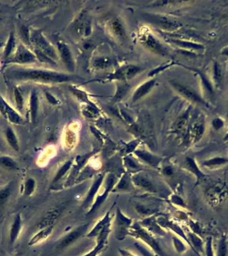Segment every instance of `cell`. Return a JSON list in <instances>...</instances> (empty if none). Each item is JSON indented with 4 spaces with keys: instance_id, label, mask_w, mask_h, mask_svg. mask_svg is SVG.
Masks as SVG:
<instances>
[{
    "instance_id": "cell-1",
    "label": "cell",
    "mask_w": 228,
    "mask_h": 256,
    "mask_svg": "<svg viewBox=\"0 0 228 256\" xmlns=\"http://www.w3.org/2000/svg\"><path fill=\"white\" fill-rule=\"evenodd\" d=\"M5 75L11 80L33 81L42 83H62L70 80V77L61 73L42 69L18 68L12 67L7 69Z\"/></svg>"
},
{
    "instance_id": "cell-2",
    "label": "cell",
    "mask_w": 228,
    "mask_h": 256,
    "mask_svg": "<svg viewBox=\"0 0 228 256\" xmlns=\"http://www.w3.org/2000/svg\"><path fill=\"white\" fill-rule=\"evenodd\" d=\"M128 236H130L131 237L135 238V239L141 240L143 244L148 246L156 255L166 256V254L163 251L160 244L155 239L154 236L147 231L140 224L138 223L132 224L130 230H129Z\"/></svg>"
},
{
    "instance_id": "cell-3",
    "label": "cell",
    "mask_w": 228,
    "mask_h": 256,
    "mask_svg": "<svg viewBox=\"0 0 228 256\" xmlns=\"http://www.w3.org/2000/svg\"><path fill=\"white\" fill-rule=\"evenodd\" d=\"M88 227H89V224H84V225L78 226L77 228L73 230L72 232H69L56 242L55 249L57 252H60L70 247L73 244H74L82 235L86 233Z\"/></svg>"
},
{
    "instance_id": "cell-4",
    "label": "cell",
    "mask_w": 228,
    "mask_h": 256,
    "mask_svg": "<svg viewBox=\"0 0 228 256\" xmlns=\"http://www.w3.org/2000/svg\"><path fill=\"white\" fill-rule=\"evenodd\" d=\"M114 224L115 236L119 241H122L128 236L129 230L132 225V220L125 216L120 209L117 208Z\"/></svg>"
},
{
    "instance_id": "cell-5",
    "label": "cell",
    "mask_w": 228,
    "mask_h": 256,
    "mask_svg": "<svg viewBox=\"0 0 228 256\" xmlns=\"http://www.w3.org/2000/svg\"><path fill=\"white\" fill-rule=\"evenodd\" d=\"M228 189L224 183L218 182L212 185L206 191V197L212 206L221 204L224 199L227 198Z\"/></svg>"
},
{
    "instance_id": "cell-6",
    "label": "cell",
    "mask_w": 228,
    "mask_h": 256,
    "mask_svg": "<svg viewBox=\"0 0 228 256\" xmlns=\"http://www.w3.org/2000/svg\"><path fill=\"white\" fill-rule=\"evenodd\" d=\"M117 176H115L114 173H110L109 174L106 176L105 180V191L102 193V194L98 195L97 198H96L94 204L92 205L91 208L89 212H88V215H91L93 213L95 212L102 204H103L106 199H107L108 195L110 192H111L113 190L114 186L117 182Z\"/></svg>"
},
{
    "instance_id": "cell-7",
    "label": "cell",
    "mask_w": 228,
    "mask_h": 256,
    "mask_svg": "<svg viewBox=\"0 0 228 256\" xmlns=\"http://www.w3.org/2000/svg\"><path fill=\"white\" fill-rule=\"evenodd\" d=\"M131 180L134 187L145 191L151 194H157L158 190L155 186L154 182L149 178L146 173L140 171L135 174H131Z\"/></svg>"
},
{
    "instance_id": "cell-8",
    "label": "cell",
    "mask_w": 228,
    "mask_h": 256,
    "mask_svg": "<svg viewBox=\"0 0 228 256\" xmlns=\"http://www.w3.org/2000/svg\"><path fill=\"white\" fill-rule=\"evenodd\" d=\"M112 224H108L97 237V243L94 249L89 253L85 254L83 256H98L102 252H103L107 247L108 244V236L111 232Z\"/></svg>"
},
{
    "instance_id": "cell-9",
    "label": "cell",
    "mask_w": 228,
    "mask_h": 256,
    "mask_svg": "<svg viewBox=\"0 0 228 256\" xmlns=\"http://www.w3.org/2000/svg\"><path fill=\"white\" fill-rule=\"evenodd\" d=\"M0 113L11 123L20 124L23 122V118L19 115L18 112L13 110L1 96H0Z\"/></svg>"
},
{
    "instance_id": "cell-10",
    "label": "cell",
    "mask_w": 228,
    "mask_h": 256,
    "mask_svg": "<svg viewBox=\"0 0 228 256\" xmlns=\"http://www.w3.org/2000/svg\"><path fill=\"white\" fill-rule=\"evenodd\" d=\"M62 210V208L56 207V208H51L47 211L44 215L43 216L42 219L37 224V229L40 230L50 227V226H54L55 222L60 216Z\"/></svg>"
},
{
    "instance_id": "cell-11",
    "label": "cell",
    "mask_w": 228,
    "mask_h": 256,
    "mask_svg": "<svg viewBox=\"0 0 228 256\" xmlns=\"http://www.w3.org/2000/svg\"><path fill=\"white\" fill-rule=\"evenodd\" d=\"M172 86L179 94L184 96L186 99L190 100L194 103L203 104V105L206 104L203 99L191 88L179 84V83H173Z\"/></svg>"
},
{
    "instance_id": "cell-12",
    "label": "cell",
    "mask_w": 228,
    "mask_h": 256,
    "mask_svg": "<svg viewBox=\"0 0 228 256\" xmlns=\"http://www.w3.org/2000/svg\"><path fill=\"white\" fill-rule=\"evenodd\" d=\"M31 39L32 40L33 44L36 45L40 49V52L44 53L47 56L48 55L49 56L52 57V58L56 56L54 49L48 44L46 39L42 36V33L38 32V31H33V33L31 34Z\"/></svg>"
},
{
    "instance_id": "cell-13",
    "label": "cell",
    "mask_w": 228,
    "mask_h": 256,
    "mask_svg": "<svg viewBox=\"0 0 228 256\" xmlns=\"http://www.w3.org/2000/svg\"><path fill=\"white\" fill-rule=\"evenodd\" d=\"M104 177H105V173H100L96 176L93 184L92 185L87 196L84 200V204H82V207L84 208H87L92 204L94 199L95 198V196L97 195V193L102 185V183H103Z\"/></svg>"
},
{
    "instance_id": "cell-14",
    "label": "cell",
    "mask_w": 228,
    "mask_h": 256,
    "mask_svg": "<svg viewBox=\"0 0 228 256\" xmlns=\"http://www.w3.org/2000/svg\"><path fill=\"white\" fill-rule=\"evenodd\" d=\"M139 224L151 234L160 236H164L166 234L164 229L159 225L155 215L144 218Z\"/></svg>"
},
{
    "instance_id": "cell-15",
    "label": "cell",
    "mask_w": 228,
    "mask_h": 256,
    "mask_svg": "<svg viewBox=\"0 0 228 256\" xmlns=\"http://www.w3.org/2000/svg\"><path fill=\"white\" fill-rule=\"evenodd\" d=\"M35 60V56L27 50V48L22 45H19L17 47L16 52L12 59H11V62L17 63V64H27L31 63Z\"/></svg>"
},
{
    "instance_id": "cell-16",
    "label": "cell",
    "mask_w": 228,
    "mask_h": 256,
    "mask_svg": "<svg viewBox=\"0 0 228 256\" xmlns=\"http://www.w3.org/2000/svg\"><path fill=\"white\" fill-rule=\"evenodd\" d=\"M157 222H158L159 225H160L163 229H170L172 230L175 234H176L177 235H178L181 238L185 240L186 243L190 246V242H189L188 238H187L186 234L184 233V232L183 231L180 226L174 224V222L170 221L168 218L163 217V216L157 218Z\"/></svg>"
},
{
    "instance_id": "cell-17",
    "label": "cell",
    "mask_w": 228,
    "mask_h": 256,
    "mask_svg": "<svg viewBox=\"0 0 228 256\" xmlns=\"http://www.w3.org/2000/svg\"><path fill=\"white\" fill-rule=\"evenodd\" d=\"M133 186L132 180H131V174L125 172L121 176V178L117 181V184L114 186L112 192H123L131 191Z\"/></svg>"
},
{
    "instance_id": "cell-18",
    "label": "cell",
    "mask_w": 228,
    "mask_h": 256,
    "mask_svg": "<svg viewBox=\"0 0 228 256\" xmlns=\"http://www.w3.org/2000/svg\"><path fill=\"white\" fill-rule=\"evenodd\" d=\"M54 226H50V227L44 228V229L39 230L32 238L29 240V246H33L37 245V244L42 243V242L46 241L47 239L51 236L54 231Z\"/></svg>"
},
{
    "instance_id": "cell-19",
    "label": "cell",
    "mask_w": 228,
    "mask_h": 256,
    "mask_svg": "<svg viewBox=\"0 0 228 256\" xmlns=\"http://www.w3.org/2000/svg\"><path fill=\"white\" fill-rule=\"evenodd\" d=\"M110 214H111V210L106 213L105 216L96 224L93 229H92L86 236H87L88 238H97L98 236L99 235L100 232L103 230L104 228H105L108 224L111 223L112 218L110 216Z\"/></svg>"
},
{
    "instance_id": "cell-20",
    "label": "cell",
    "mask_w": 228,
    "mask_h": 256,
    "mask_svg": "<svg viewBox=\"0 0 228 256\" xmlns=\"http://www.w3.org/2000/svg\"><path fill=\"white\" fill-rule=\"evenodd\" d=\"M139 69L137 67L133 66H129L123 67L120 70H117L116 72L112 77V79H117V80H126L134 76L137 72H139Z\"/></svg>"
},
{
    "instance_id": "cell-21",
    "label": "cell",
    "mask_w": 228,
    "mask_h": 256,
    "mask_svg": "<svg viewBox=\"0 0 228 256\" xmlns=\"http://www.w3.org/2000/svg\"><path fill=\"white\" fill-rule=\"evenodd\" d=\"M58 50L60 51L61 56L67 68L70 70H74V62H73V59L72 54H71L70 50H69L68 47L66 46L64 43L59 42L58 44Z\"/></svg>"
},
{
    "instance_id": "cell-22",
    "label": "cell",
    "mask_w": 228,
    "mask_h": 256,
    "mask_svg": "<svg viewBox=\"0 0 228 256\" xmlns=\"http://www.w3.org/2000/svg\"><path fill=\"white\" fill-rule=\"evenodd\" d=\"M135 153L141 160L144 161L145 163L151 165V166L157 167L160 163V158L147 152V151H135Z\"/></svg>"
},
{
    "instance_id": "cell-23",
    "label": "cell",
    "mask_w": 228,
    "mask_h": 256,
    "mask_svg": "<svg viewBox=\"0 0 228 256\" xmlns=\"http://www.w3.org/2000/svg\"><path fill=\"white\" fill-rule=\"evenodd\" d=\"M21 230V220L20 214H19L15 217L14 221H13L12 225H11L10 236H9L11 245H13V244L16 241L17 238L19 237V234H20Z\"/></svg>"
},
{
    "instance_id": "cell-24",
    "label": "cell",
    "mask_w": 228,
    "mask_h": 256,
    "mask_svg": "<svg viewBox=\"0 0 228 256\" xmlns=\"http://www.w3.org/2000/svg\"><path fill=\"white\" fill-rule=\"evenodd\" d=\"M143 43H144L145 46L148 47L151 50L158 53V54H165L164 49L163 48V47L161 46L160 43H159L152 35H147L144 41H143Z\"/></svg>"
},
{
    "instance_id": "cell-25",
    "label": "cell",
    "mask_w": 228,
    "mask_h": 256,
    "mask_svg": "<svg viewBox=\"0 0 228 256\" xmlns=\"http://www.w3.org/2000/svg\"><path fill=\"white\" fill-rule=\"evenodd\" d=\"M155 84L154 81L150 80L149 82H145L143 85H141L140 87L136 90L133 96V101L135 102L136 100L140 99L145 94L148 93L151 88L154 87Z\"/></svg>"
},
{
    "instance_id": "cell-26",
    "label": "cell",
    "mask_w": 228,
    "mask_h": 256,
    "mask_svg": "<svg viewBox=\"0 0 228 256\" xmlns=\"http://www.w3.org/2000/svg\"><path fill=\"white\" fill-rule=\"evenodd\" d=\"M124 167L126 169L127 172L137 173L142 171V166L137 161H135L132 157L129 156L125 157L124 158Z\"/></svg>"
},
{
    "instance_id": "cell-27",
    "label": "cell",
    "mask_w": 228,
    "mask_h": 256,
    "mask_svg": "<svg viewBox=\"0 0 228 256\" xmlns=\"http://www.w3.org/2000/svg\"><path fill=\"white\" fill-rule=\"evenodd\" d=\"M186 165L187 169L197 177L198 182H199L200 179L203 180L205 178V176L201 172L198 165L196 164L195 159L192 158V157H188L186 160Z\"/></svg>"
},
{
    "instance_id": "cell-28",
    "label": "cell",
    "mask_w": 228,
    "mask_h": 256,
    "mask_svg": "<svg viewBox=\"0 0 228 256\" xmlns=\"http://www.w3.org/2000/svg\"><path fill=\"white\" fill-rule=\"evenodd\" d=\"M5 137L8 144L11 148L15 151H18L19 149L18 140H17L16 135L13 130L12 128L7 127L5 131Z\"/></svg>"
},
{
    "instance_id": "cell-29",
    "label": "cell",
    "mask_w": 228,
    "mask_h": 256,
    "mask_svg": "<svg viewBox=\"0 0 228 256\" xmlns=\"http://www.w3.org/2000/svg\"><path fill=\"white\" fill-rule=\"evenodd\" d=\"M228 163V157H216L204 161L202 162V165L204 167H208V168H212V167L222 166V165H225Z\"/></svg>"
},
{
    "instance_id": "cell-30",
    "label": "cell",
    "mask_w": 228,
    "mask_h": 256,
    "mask_svg": "<svg viewBox=\"0 0 228 256\" xmlns=\"http://www.w3.org/2000/svg\"><path fill=\"white\" fill-rule=\"evenodd\" d=\"M152 21L154 23L160 25V27H164V28L168 29H175L178 28L180 26V23L176 22V21H172L169 20L168 19L165 18V17H153Z\"/></svg>"
},
{
    "instance_id": "cell-31",
    "label": "cell",
    "mask_w": 228,
    "mask_h": 256,
    "mask_svg": "<svg viewBox=\"0 0 228 256\" xmlns=\"http://www.w3.org/2000/svg\"><path fill=\"white\" fill-rule=\"evenodd\" d=\"M216 256H228V239L226 235H222L218 241Z\"/></svg>"
},
{
    "instance_id": "cell-32",
    "label": "cell",
    "mask_w": 228,
    "mask_h": 256,
    "mask_svg": "<svg viewBox=\"0 0 228 256\" xmlns=\"http://www.w3.org/2000/svg\"><path fill=\"white\" fill-rule=\"evenodd\" d=\"M204 129H205V127L202 122H200V124H196L195 125L192 126L191 134L195 142L201 139L204 134Z\"/></svg>"
},
{
    "instance_id": "cell-33",
    "label": "cell",
    "mask_w": 228,
    "mask_h": 256,
    "mask_svg": "<svg viewBox=\"0 0 228 256\" xmlns=\"http://www.w3.org/2000/svg\"><path fill=\"white\" fill-rule=\"evenodd\" d=\"M72 161L70 160L65 163V164L61 167L60 170L57 173L56 176H55L54 181H53V184H56V183H58L59 181L64 178L65 175L67 174V172L72 168Z\"/></svg>"
},
{
    "instance_id": "cell-34",
    "label": "cell",
    "mask_w": 228,
    "mask_h": 256,
    "mask_svg": "<svg viewBox=\"0 0 228 256\" xmlns=\"http://www.w3.org/2000/svg\"><path fill=\"white\" fill-rule=\"evenodd\" d=\"M37 104H38V102H37V94L35 92H33L31 94L30 97V114L31 120L33 122L35 121V118H36Z\"/></svg>"
},
{
    "instance_id": "cell-35",
    "label": "cell",
    "mask_w": 228,
    "mask_h": 256,
    "mask_svg": "<svg viewBox=\"0 0 228 256\" xmlns=\"http://www.w3.org/2000/svg\"><path fill=\"white\" fill-rule=\"evenodd\" d=\"M173 42L178 45L179 46L183 47V48L192 49L195 50H202L204 46L201 44H195V43L187 42V41L180 40H172Z\"/></svg>"
},
{
    "instance_id": "cell-36",
    "label": "cell",
    "mask_w": 228,
    "mask_h": 256,
    "mask_svg": "<svg viewBox=\"0 0 228 256\" xmlns=\"http://www.w3.org/2000/svg\"><path fill=\"white\" fill-rule=\"evenodd\" d=\"M0 165L5 169H15L17 163L10 157L0 156Z\"/></svg>"
},
{
    "instance_id": "cell-37",
    "label": "cell",
    "mask_w": 228,
    "mask_h": 256,
    "mask_svg": "<svg viewBox=\"0 0 228 256\" xmlns=\"http://www.w3.org/2000/svg\"><path fill=\"white\" fill-rule=\"evenodd\" d=\"M214 74L216 84L217 85V86H219L222 84V81H223L224 75L221 67L217 63H216L215 65H214Z\"/></svg>"
},
{
    "instance_id": "cell-38",
    "label": "cell",
    "mask_w": 228,
    "mask_h": 256,
    "mask_svg": "<svg viewBox=\"0 0 228 256\" xmlns=\"http://www.w3.org/2000/svg\"><path fill=\"white\" fill-rule=\"evenodd\" d=\"M35 186H36V183H35L34 179H27L25 183L24 186V194L25 196H31L34 192Z\"/></svg>"
},
{
    "instance_id": "cell-39",
    "label": "cell",
    "mask_w": 228,
    "mask_h": 256,
    "mask_svg": "<svg viewBox=\"0 0 228 256\" xmlns=\"http://www.w3.org/2000/svg\"><path fill=\"white\" fill-rule=\"evenodd\" d=\"M134 246L135 249L137 250V251L139 252V254H140L141 256H158L156 255L151 250L145 248L143 244L138 243V242L135 243Z\"/></svg>"
},
{
    "instance_id": "cell-40",
    "label": "cell",
    "mask_w": 228,
    "mask_h": 256,
    "mask_svg": "<svg viewBox=\"0 0 228 256\" xmlns=\"http://www.w3.org/2000/svg\"><path fill=\"white\" fill-rule=\"evenodd\" d=\"M173 242H174V245L175 249L178 252L179 254L184 253L186 251L187 247L182 240L178 239V238H173Z\"/></svg>"
},
{
    "instance_id": "cell-41",
    "label": "cell",
    "mask_w": 228,
    "mask_h": 256,
    "mask_svg": "<svg viewBox=\"0 0 228 256\" xmlns=\"http://www.w3.org/2000/svg\"><path fill=\"white\" fill-rule=\"evenodd\" d=\"M14 95L15 99V103H16V106L17 110L19 112H22L23 108V98L21 93L19 90L15 89Z\"/></svg>"
},
{
    "instance_id": "cell-42",
    "label": "cell",
    "mask_w": 228,
    "mask_h": 256,
    "mask_svg": "<svg viewBox=\"0 0 228 256\" xmlns=\"http://www.w3.org/2000/svg\"><path fill=\"white\" fill-rule=\"evenodd\" d=\"M206 256H215L213 248V240L212 237H208L206 239L205 245Z\"/></svg>"
},
{
    "instance_id": "cell-43",
    "label": "cell",
    "mask_w": 228,
    "mask_h": 256,
    "mask_svg": "<svg viewBox=\"0 0 228 256\" xmlns=\"http://www.w3.org/2000/svg\"><path fill=\"white\" fill-rule=\"evenodd\" d=\"M10 196V190L9 188H3L0 190V206H3L6 203Z\"/></svg>"
},
{
    "instance_id": "cell-44",
    "label": "cell",
    "mask_w": 228,
    "mask_h": 256,
    "mask_svg": "<svg viewBox=\"0 0 228 256\" xmlns=\"http://www.w3.org/2000/svg\"><path fill=\"white\" fill-rule=\"evenodd\" d=\"M15 39L14 37H13V34L10 35L9 37L8 42H7L6 48H5V54L4 56L5 58H7V57L9 56V54H11V51H12L13 48H14L15 46Z\"/></svg>"
},
{
    "instance_id": "cell-45",
    "label": "cell",
    "mask_w": 228,
    "mask_h": 256,
    "mask_svg": "<svg viewBox=\"0 0 228 256\" xmlns=\"http://www.w3.org/2000/svg\"><path fill=\"white\" fill-rule=\"evenodd\" d=\"M112 27H113L114 30H115V32L118 35H122L123 33V30L122 27L120 23L117 21H115L112 23Z\"/></svg>"
},
{
    "instance_id": "cell-46",
    "label": "cell",
    "mask_w": 228,
    "mask_h": 256,
    "mask_svg": "<svg viewBox=\"0 0 228 256\" xmlns=\"http://www.w3.org/2000/svg\"><path fill=\"white\" fill-rule=\"evenodd\" d=\"M212 126H213L214 129H216V130H218V129H222V128L224 127V122L223 120L220 119V118H216V119H214L213 122H212Z\"/></svg>"
},
{
    "instance_id": "cell-47",
    "label": "cell",
    "mask_w": 228,
    "mask_h": 256,
    "mask_svg": "<svg viewBox=\"0 0 228 256\" xmlns=\"http://www.w3.org/2000/svg\"><path fill=\"white\" fill-rule=\"evenodd\" d=\"M127 90V86L123 85V86H121V87L119 88V90L117 92L116 95H115V98H117V99H120L121 98H122L123 95L126 93Z\"/></svg>"
},
{
    "instance_id": "cell-48",
    "label": "cell",
    "mask_w": 228,
    "mask_h": 256,
    "mask_svg": "<svg viewBox=\"0 0 228 256\" xmlns=\"http://www.w3.org/2000/svg\"><path fill=\"white\" fill-rule=\"evenodd\" d=\"M118 251L120 256H136L134 254L132 253V252L127 250L119 248Z\"/></svg>"
},
{
    "instance_id": "cell-49",
    "label": "cell",
    "mask_w": 228,
    "mask_h": 256,
    "mask_svg": "<svg viewBox=\"0 0 228 256\" xmlns=\"http://www.w3.org/2000/svg\"><path fill=\"white\" fill-rule=\"evenodd\" d=\"M172 200L174 204H178L179 206H184V202H183V200L180 197L177 196H172Z\"/></svg>"
},
{
    "instance_id": "cell-50",
    "label": "cell",
    "mask_w": 228,
    "mask_h": 256,
    "mask_svg": "<svg viewBox=\"0 0 228 256\" xmlns=\"http://www.w3.org/2000/svg\"><path fill=\"white\" fill-rule=\"evenodd\" d=\"M163 172L164 173V174L167 175V176H170V175L172 174L173 171L170 167H166L163 169Z\"/></svg>"
},
{
    "instance_id": "cell-51",
    "label": "cell",
    "mask_w": 228,
    "mask_h": 256,
    "mask_svg": "<svg viewBox=\"0 0 228 256\" xmlns=\"http://www.w3.org/2000/svg\"><path fill=\"white\" fill-rule=\"evenodd\" d=\"M223 54L228 56V48L224 49V50L223 51Z\"/></svg>"
},
{
    "instance_id": "cell-52",
    "label": "cell",
    "mask_w": 228,
    "mask_h": 256,
    "mask_svg": "<svg viewBox=\"0 0 228 256\" xmlns=\"http://www.w3.org/2000/svg\"><path fill=\"white\" fill-rule=\"evenodd\" d=\"M224 141H228V132L226 133L225 136L224 137Z\"/></svg>"
},
{
    "instance_id": "cell-53",
    "label": "cell",
    "mask_w": 228,
    "mask_h": 256,
    "mask_svg": "<svg viewBox=\"0 0 228 256\" xmlns=\"http://www.w3.org/2000/svg\"><path fill=\"white\" fill-rule=\"evenodd\" d=\"M227 17H228V14L227 15Z\"/></svg>"
}]
</instances>
